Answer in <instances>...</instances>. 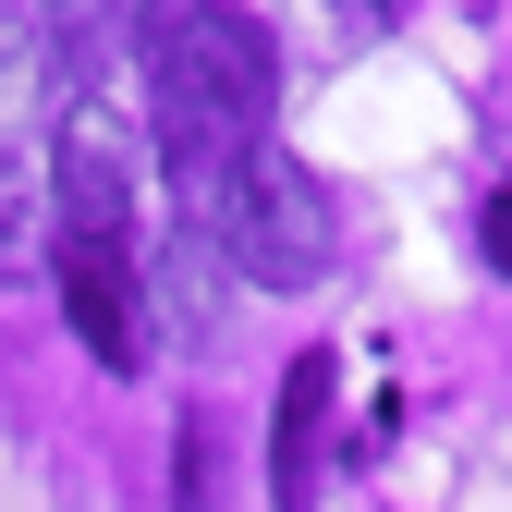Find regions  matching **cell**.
<instances>
[{
	"label": "cell",
	"mask_w": 512,
	"mask_h": 512,
	"mask_svg": "<svg viewBox=\"0 0 512 512\" xmlns=\"http://www.w3.org/2000/svg\"><path fill=\"white\" fill-rule=\"evenodd\" d=\"M49 220H61V232H135V147L110 135V110H98V98H61Z\"/></svg>",
	"instance_id": "4"
},
{
	"label": "cell",
	"mask_w": 512,
	"mask_h": 512,
	"mask_svg": "<svg viewBox=\"0 0 512 512\" xmlns=\"http://www.w3.org/2000/svg\"><path fill=\"white\" fill-rule=\"evenodd\" d=\"M208 232L232 244V269L269 281V293H317L330 256H342V208H330V183H317L293 147H256L220 196H208Z\"/></svg>",
	"instance_id": "2"
},
{
	"label": "cell",
	"mask_w": 512,
	"mask_h": 512,
	"mask_svg": "<svg viewBox=\"0 0 512 512\" xmlns=\"http://www.w3.org/2000/svg\"><path fill=\"white\" fill-rule=\"evenodd\" d=\"M488 256L512 269V196H488Z\"/></svg>",
	"instance_id": "8"
},
{
	"label": "cell",
	"mask_w": 512,
	"mask_h": 512,
	"mask_svg": "<svg viewBox=\"0 0 512 512\" xmlns=\"http://www.w3.org/2000/svg\"><path fill=\"white\" fill-rule=\"evenodd\" d=\"M342 354H293L281 366V415H269V512H317V452H330V378Z\"/></svg>",
	"instance_id": "5"
},
{
	"label": "cell",
	"mask_w": 512,
	"mask_h": 512,
	"mask_svg": "<svg viewBox=\"0 0 512 512\" xmlns=\"http://www.w3.org/2000/svg\"><path fill=\"white\" fill-rule=\"evenodd\" d=\"M135 61H147V110H159V159L183 171V196L220 183L269 147V25L232 0H135Z\"/></svg>",
	"instance_id": "1"
},
{
	"label": "cell",
	"mask_w": 512,
	"mask_h": 512,
	"mask_svg": "<svg viewBox=\"0 0 512 512\" xmlns=\"http://www.w3.org/2000/svg\"><path fill=\"white\" fill-rule=\"evenodd\" d=\"M61 305H74V330L110 378L147 366V293H135V232H61Z\"/></svg>",
	"instance_id": "3"
},
{
	"label": "cell",
	"mask_w": 512,
	"mask_h": 512,
	"mask_svg": "<svg viewBox=\"0 0 512 512\" xmlns=\"http://www.w3.org/2000/svg\"><path fill=\"white\" fill-rule=\"evenodd\" d=\"M37 269V220H25V159H0V281Z\"/></svg>",
	"instance_id": "7"
},
{
	"label": "cell",
	"mask_w": 512,
	"mask_h": 512,
	"mask_svg": "<svg viewBox=\"0 0 512 512\" xmlns=\"http://www.w3.org/2000/svg\"><path fill=\"white\" fill-rule=\"evenodd\" d=\"M122 25H135V0H37V37H49L61 98H98V74H110Z\"/></svg>",
	"instance_id": "6"
}]
</instances>
